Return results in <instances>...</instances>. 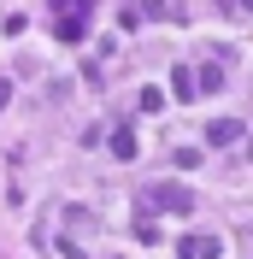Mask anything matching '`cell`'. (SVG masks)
Instances as JSON below:
<instances>
[{
  "label": "cell",
  "instance_id": "6da1fadb",
  "mask_svg": "<svg viewBox=\"0 0 253 259\" xmlns=\"http://www.w3.org/2000/svg\"><path fill=\"white\" fill-rule=\"evenodd\" d=\"M147 206H171V212H194V194L183 183H153L147 189Z\"/></svg>",
  "mask_w": 253,
  "mask_h": 259
},
{
  "label": "cell",
  "instance_id": "7a4b0ae2",
  "mask_svg": "<svg viewBox=\"0 0 253 259\" xmlns=\"http://www.w3.org/2000/svg\"><path fill=\"white\" fill-rule=\"evenodd\" d=\"M241 136H247L241 118H212V124H206V142L212 147H230V142H241Z\"/></svg>",
  "mask_w": 253,
  "mask_h": 259
},
{
  "label": "cell",
  "instance_id": "3957f363",
  "mask_svg": "<svg viewBox=\"0 0 253 259\" xmlns=\"http://www.w3.org/2000/svg\"><path fill=\"white\" fill-rule=\"evenodd\" d=\"M224 247H218V236H183L177 242V259H218Z\"/></svg>",
  "mask_w": 253,
  "mask_h": 259
},
{
  "label": "cell",
  "instance_id": "277c9868",
  "mask_svg": "<svg viewBox=\"0 0 253 259\" xmlns=\"http://www.w3.org/2000/svg\"><path fill=\"white\" fill-rule=\"evenodd\" d=\"M194 77H200V82H194V95H218V89H224V71H218V65H200Z\"/></svg>",
  "mask_w": 253,
  "mask_h": 259
},
{
  "label": "cell",
  "instance_id": "5b68a950",
  "mask_svg": "<svg viewBox=\"0 0 253 259\" xmlns=\"http://www.w3.org/2000/svg\"><path fill=\"white\" fill-rule=\"evenodd\" d=\"M53 35H59V41H71V48H77L82 41V18L71 12V18H59V24H53Z\"/></svg>",
  "mask_w": 253,
  "mask_h": 259
},
{
  "label": "cell",
  "instance_id": "8992f818",
  "mask_svg": "<svg viewBox=\"0 0 253 259\" xmlns=\"http://www.w3.org/2000/svg\"><path fill=\"white\" fill-rule=\"evenodd\" d=\"M112 153L118 159H136V130H112Z\"/></svg>",
  "mask_w": 253,
  "mask_h": 259
},
{
  "label": "cell",
  "instance_id": "52a82bcc",
  "mask_svg": "<svg viewBox=\"0 0 253 259\" xmlns=\"http://www.w3.org/2000/svg\"><path fill=\"white\" fill-rule=\"evenodd\" d=\"M171 95H177V100H194V71H177V82H171Z\"/></svg>",
  "mask_w": 253,
  "mask_h": 259
},
{
  "label": "cell",
  "instance_id": "ba28073f",
  "mask_svg": "<svg viewBox=\"0 0 253 259\" xmlns=\"http://www.w3.org/2000/svg\"><path fill=\"white\" fill-rule=\"evenodd\" d=\"M6 100H12V82H0V106H6Z\"/></svg>",
  "mask_w": 253,
  "mask_h": 259
}]
</instances>
